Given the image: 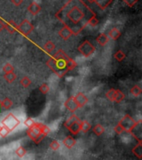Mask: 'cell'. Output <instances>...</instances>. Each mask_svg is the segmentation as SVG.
I'll return each mask as SVG.
<instances>
[{"label": "cell", "instance_id": "cell-1", "mask_svg": "<svg viewBox=\"0 0 142 160\" xmlns=\"http://www.w3.org/2000/svg\"><path fill=\"white\" fill-rule=\"evenodd\" d=\"M85 5L82 0H69L55 15L63 25L71 28L73 35H78L86 26L85 13L82 9Z\"/></svg>", "mask_w": 142, "mask_h": 160}, {"label": "cell", "instance_id": "cell-2", "mask_svg": "<svg viewBox=\"0 0 142 160\" xmlns=\"http://www.w3.org/2000/svg\"><path fill=\"white\" fill-rule=\"evenodd\" d=\"M70 57L67 56L63 49L57 50L47 61V66L59 78H63L69 72L67 68V62Z\"/></svg>", "mask_w": 142, "mask_h": 160}, {"label": "cell", "instance_id": "cell-3", "mask_svg": "<svg viewBox=\"0 0 142 160\" xmlns=\"http://www.w3.org/2000/svg\"><path fill=\"white\" fill-rule=\"evenodd\" d=\"M27 134L32 141L34 142L36 144H40L41 141H42V139L46 137L40 131L39 127L38 125V123H36L35 125H33L31 128H29L28 131H27Z\"/></svg>", "mask_w": 142, "mask_h": 160}, {"label": "cell", "instance_id": "cell-4", "mask_svg": "<svg viewBox=\"0 0 142 160\" xmlns=\"http://www.w3.org/2000/svg\"><path fill=\"white\" fill-rule=\"evenodd\" d=\"M95 50H96V48L92 45V43H90L87 40L84 41L78 47L79 53H81L82 56L86 57V58H88L92 54H93Z\"/></svg>", "mask_w": 142, "mask_h": 160}, {"label": "cell", "instance_id": "cell-5", "mask_svg": "<svg viewBox=\"0 0 142 160\" xmlns=\"http://www.w3.org/2000/svg\"><path fill=\"white\" fill-rule=\"evenodd\" d=\"M19 123H20V121L13 115V113L8 114L2 121V124L7 127L10 131H13Z\"/></svg>", "mask_w": 142, "mask_h": 160}, {"label": "cell", "instance_id": "cell-6", "mask_svg": "<svg viewBox=\"0 0 142 160\" xmlns=\"http://www.w3.org/2000/svg\"><path fill=\"white\" fill-rule=\"evenodd\" d=\"M34 27L32 24L31 23L29 22V20L24 19L22 20V22L18 25V31L23 36H29L32 32L33 31Z\"/></svg>", "mask_w": 142, "mask_h": 160}, {"label": "cell", "instance_id": "cell-7", "mask_svg": "<svg viewBox=\"0 0 142 160\" xmlns=\"http://www.w3.org/2000/svg\"><path fill=\"white\" fill-rule=\"evenodd\" d=\"M136 121L133 119L132 117H130L129 114H126L125 116L119 121L118 123H120V125L122 126V128L124 129V131L126 133H130V131L131 130L132 127L134 124L136 123Z\"/></svg>", "mask_w": 142, "mask_h": 160}, {"label": "cell", "instance_id": "cell-8", "mask_svg": "<svg viewBox=\"0 0 142 160\" xmlns=\"http://www.w3.org/2000/svg\"><path fill=\"white\" fill-rule=\"evenodd\" d=\"M130 133L136 138L137 142H142V122L141 120L136 121Z\"/></svg>", "mask_w": 142, "mask_h": 160}, {"label": "cell", "instance_id": "cell-9", "mask_svg": "<svg viewBox=\"0 0 142 160\" xmlns=\"http://www.w3.org/2000/svg\"><path fill=\"white\" fill-rule=\"evenodd\" d=\"M64 106L66 108V109L68 110L69 112L71 113H74V112H76V110L79 108V106L77 103H76V101L75 100V98H74V96L73 97H70L65 102V104H64Z\"/></svg>", "mask_w": 142, "mask_h": 160}, {"label": "cell", "instance_id": "cell-10", "mask_svg": "<svg viewBox=\"0 0 142 160\" xmlns=\"http://www.w3.org/2000/svg\"><path fill=\"white\" fill-rule=\"evenodd\" d=\"M58 34L60 36L61 38H63V40H68L73 35V32L71 30V28L69 27H67V26L64 25L63 28H61L59 32H58Z\"/></svg>", "mask_w": 142, "mask_h": 160}, {"label": "cell", "instance_id": "cell-11", "mask_svg": "<svg viewBox=\"0 0 142 160\" xmlns=\"http://www.w3.org/2000/svg\"><path fill=\"white\" fill-rule=\"evenodd\" d=\"M4 28L9 34H15L16 32H18V24L13 20L4 21Z\"/></svg>", "mask_w": 142, "mask_h": 160}, {"label": "cell", "instance_id": "cell-12", "mask_svg": "<svg viewBox=\"0 0 142 160\" xmlns=\"http://www.w3.org/2000/svg\"><path fill=\"white\" fill-rule=\"evenodd\" d=\"M74 98H75V100L76 101V103L78 104L79 108L84 107L88 102L87 97L84 94H82V93H78L76 96H74Z\"/></svg>", "mask_w": 142, "mask_h": 160}, {"label": "cell", "instance_id": "cell-13", "mask_svg": "<svg viewBox=\"0 0 142 160\" xmlns=\"http://www.w3.org/2000/svg\"><path fill=\"white\" fill-rule=\"evenodd\" d=\"M28 11L31 13L32 15H37L41 11V7L36 2H32V3L28 7Z\"/></svg>", "mask_w": 142, "mask_h": 160}, {"label": "cell", "instance_id": "cell-14", "mask_svg": "<svg viewBox=\"0 0 142 160\" xmlns=\"http://www.w3.org/2000/svg\"><path fill=\"white\" fill-rule=\"evenodd\" d=\"M80 122H81V120H77L76 122L73 123L67 128V129H68L73 134H78V133L80 132Z\"/></svg>", "mask_w": 142, "mask_h": 160}, {"label": "cell", "instance_id": "cell-15", "mask_svg": "<svg viewBox=\"0 0 142 160\" xmlns=\"http://www.w3.org/2000/svg\"><path fill=\"white\" fill-rule=\"evenodd\" d=\"M63 144L70 149L76 145V140L72 136H67L63 139Z\"/></svg>", "mask_w": 142, "mask_h": 160}, {"label": "cell", "instance_id": "cell-16", "mask_svg": "<svg viewBox=\"0 0 142 160\" xmlns=\"http://www.w3.org/2000/svg\"><path fill=\"white\" fill-rule=\"evenodd\" d=\"M112 1L113 0H95V3L101 10H105L112 3Z\"/></svg>", "mask_w": 142, "mask_h": 160}, {"label": "cell", "instance_id": "cell-17", "mask_svg": "<svg viewBox=\"0 0 142 160\" xmlns=\"http://www.w3.org/2000/svg\"><path fill=\"white\" fill-rule=\"evenodd\" d=\"M96 42L99 44V45L105 46L109 42V37L105 34H100L96 37Z\"/></svg>", "mask_w": 142, "mask_h": 160}, {"label": "cell", "instance_id": "cell-18", "mask_svg": "<svg viewBox=\"0 0 142 160\" xmlns=\"http://www.w3.org/2000/svg\"><path fill=\"white\" fill-rule=\"evenodd\" d=\"M92 129V125L91 123H89L88 121L84 120V121H81L80 122V131H82V133H88Z\"/></svg>", "mask_w": 142, "mask_h": 160}, {"label": "cell", "instance_id": "cell-19", "mask_svg": "<svg viewBox=\"0 0 142 160\" xmlns=\"http://www.w3.org/2000/svg\"><path fill=\"white\" fill-rule=\"evenodd\" d=\"M132 153L138 158H142V142H138L137 145L133 148Z\"/></svg>", "mask_w": 142, "mask_h": 160}, {"label": "cell", "instance_id": "cell-20", "mask_svg": "<svg viewBox=\"0 0 142 160\" xmlns=\"http://www.w3.org/2000/svg\"><path fill=\"white\" fill-rule=\"evenodd\" d=\"M3 79H5V81L8 84H12L13 82L15 81L16 79H17V75L16 73L13 72H8V73H5L4 75H3Z\"/></svg>", "mask_w": 142, "mask_h": 160}, {"label": "cell", "instance_id": "cell-21", "mask_svg": "<svg viewBox=\"0 0 142 160\" xmlns=\"http://www.w3.org/2000/svg\"><path fill=\"white\" fill-rule=\"evenodd\" d=\"M126 98V94L123 92L120 91V89H116V94H115V98H114V102L116 103H120L121 101H123Z\"/></svg>", "mask_w": 142, "mask_h": 160}, {"label": "cell", "instance_id": "cell-22", "mask_svg": "<svg viewBox=\"0 0 142 160\" xmlns=\"http://www.w3.org/2000/svg\"><path fill=\"white\" fill-rule=\"evenodd\" d=\"M55 48H56V45L54 44L52 41H47V43L44 44V50L47 52V53H52V51L55 49Z\"/></svg>", "mask_w": 142, "mask_h": 160}, {"label": "cell", "instance_id": "cell-23", "mask_svg": "<svg viewBox=\"0 0 142 160\" xmlns=\"http://www.w3.org/2000/svg\"><path fill=\"white\" fill-rule=\"evenodd\" d=\"M109 36L112 38L113 40H117L120 38V30L117 28H113L112 29H110V31L109 32Z\"/></svg>", "mask_w": 142, "mask_h": 160}, {"label": "cell", "instance_id": "cell-24", "mask_svg": "<svg viewBox=\"0 0 142 160\" xmlns=\"http://www.w3.org/2000/svg\"><path fill=\"white\" fill-rule=\"evenodd\" d=\"M92 131L96 136H100L105 132V128L101 124H96L92 128Z\"/></svg>", "mask_w": 142, "mask_h": 160}, {"label": "cell", "instance_id": "cell-25", "mask_svg": "<svg viewBox=\"0 0 142 160\" xmlns=\"http://www.w3.org/2000/svg\"><path fill=\"white\" fill-rule=\"evenodd\" d=\"M77 120H80L79 119L78 117L76 116V114H72V115H71V116H70L69 118H68V119L65 121V123H64V126H65L66 129H67V128H68V127H69V126L71 125L73 123L76 122V121H77Z\"/></svg>", "mask_w": 142, "mask_h": 160}, {"label": "cell", "instance_id": "cell-26", "mask_svg": "<svg viewBox=\"0 0 142 160\" xmlns=\"http://www.w3.org/2000/svg\"><path fill=\"white\" fill-rule=\"evenodd\" d=\"M13 106V101L8 98H5L3 101H1V107H3L4 109H9Z\"/></svg>", "mask_w": 142, "mask_h": 160}, {"label": "cell", "instance_id": "cell-27", "mask_svg": "<svg viewBox=\"0 0 142 160\" xmlns=\"http://www.w3.org/2000/svg\"><path fill=\"white\" fill-rule=\"evenodd\" d=\"M99 23L97 18L96 17V14H92V17L86 21V25L91 26V27H96Z\"/></svg>", "mask_w": 142, "mask_h": 160}, {"label": "cell", "instance_id": "cell-28", "mask_svg": "<svg viewBox=\"0 0 142 160\" xmlns=\"http://www.w3.org/2000/svg\"><path fill=\"white\" fill-rule=\"evenodd\" d=\"M130 92V94H132L134 97H138V96H140L141 94L142 89L138 85H135V86H133L131 88Z\"/></svg>", "mask_w": 142, "mask_h": 160}, {"label": "cell", "instance_id": "cell-29", "mask_svg": "<svg viewBox=\"0 0 142 160\" xmlns=\"http://www.w3.org/2000/svg\"><path fill=\"white\" fill-rule=\"evenodd\" d=\"M38 125L39 127V129H40V131L42 134H44L45 136H47V134H49L51 132V129H49V127H47V125H45V124H42V123H38Z\"/></svg>", "mask_w": 142, "mask_h": 160}, {"label": "cell", "instance_id": "cell-30", "mask_svg": "<svg viewBox=\"0 0 142 160\" xmlns=\"http://www.w3.org/2000/svg\"><path fill=\"white\" fill-rule=\"evenodd\" d=\"M114 58L118 62H121L126 58V54H125V53L122 50H118L117 53L114 54Z\"/></svg>", "mask_w": 142, "mask_h": 160}, {"label": "cell", "instance_id": "cell-31", "mask_svg": "<svg viewBox=\"0 0 142 160\" xmlns=\"http://www.w3.org/2000/svg\"><path fill=\"white\" fill-rule=\"evenodd\" d=\"M20 84H21V85H22L23 88H28V87H29L31 85L32 81L28 76H25V77H23L20 80Z\"/></svg>", "mask_w": 142, "mask_h": 160}, {"label": "cell", "instance_id": "cell-32", "mask_svg": "<svg viewBox=\"0 0 142 160\" xmlns=\"http://www.w3.org/2000/svg\"><path fill=\"white\" fill-rule=\"evenodd\" d=\"M115 94H116V89H115V88H110V89H109V90L106 92V96L107 98V99H109L110 102H114Z\"/></svg>", "mask_w": 142, "mask_h": 160}, {"label": "cell", "instance_id": "cell-33", "mask_svg": "<svg viewBox=\"0 0 142 160\" xmlns=\"http://www.w3.org/2000/svg\"><path fill=\"white\" fill-rule=\"evenodd\" d=\"M11 132L9 129H8L7 127H5L4 125L1 126V129H0V136L3 137V138H5L9 134V133Z\"/></svg>", "mask_w": 142, "mask_h": 160}, {"label": "cell", "instance_id": "cell-34", "mask_svg": "<svg viewBox=\"0 0 142 160\" xmlns=\"http://www.w3.org/2000/svg\"><path fill=\"white\" fill-rule=\"evenodd\" d=\"M15 153L19 158H22L23 156H25L27 151H26V149L24 148H22V146H20V147H19L17 149H16Z\"/></svg>", "mask_w": 142, "mask_h": 160}, {"label": "cell", "instance_id": "cell-35", "mask_svg": "<svg viewBox=\"0 0 142 160\" xmlns=\"http://www.w3.org/2000/svg\"><path fill=\"white\" fill-rule=\"evenodd\" d=\"M76 65H77V64H76V61L70 58L69 60H68V62H67V68H68L69 72L70 71H72V70H73L74 69H76Z\"/></svg>", "mask_w": 142, "mask_h": 160}, {"label": "cell", "instance_id": "cell-36", "mask_svg": "<svg viewBox=\"0 0 142 160\" xmlns=\"http://www.w3.org/2000/svg\"><path fill=\"white\" fill-rule=\"evenodd\" d=\"M3 71L4 73H8V72H13L14 71V68L13 66L9 63H7L4 64V66L3 67Z\"/></svg>", "mask_w": 142, "mask_h": 160}, {"label": "cell", "instance_id": "cell-37", "mask_svg": "<svg viewBox=\"0 0 142 160\" xmlns=\"http://www.w3.org/2000/svg\"><path fill=\"white\" fill-rule=\"evenodd\" d=\"M49 90H50V88H49V86L47 84H42L39 87V91L41 92L42 94H47L49 92Z\"/></svg>", "mask_w": 142, "mask_h": 160}, {"label": "cell", "instance_id": "cell-38", "mask_svg": "<svg viewBox=\"0 0 142 160\" xmlns=\"http://www.w3.org/2000/svg\"><path fill=\"white\" fill-rule=\"evenodd\" d=\"M50 148L54 151H57L59 149V148H60V144L58 143V141L57 140H52V141L51 142L50 144Z\"/></svg>", "mask_w": 142, "mask_h": 160}, {"label": "cell", "instance_id": "cell-39", "mask_svg": "<svg viewBox=\"0 0 142 160\" xmlns=\"http://www.w3.org/2000/svg\"><path fill=\"white\" fill-rule=\"evenodd\" d=\"M122 1L126 3V5H128V6L130 7V8H132V7H134L136 5V3H138L139 0H122Z\"/></svg>", "mask_w": 142, "mask_h": 160}, {"label": "cell", "instance_id": "cell-40", "mask_svg": "<svg viewBox=\"0 0 142 160\" xmlns=\"http://www.w3.org/2000/svg\"><path fill=\"white\" fill-rule=\"evenodd\" d=\"M35 123H36V122H35L34 120L32 119H30V118L27 119L24 121V124H25L28 128H31V127H32L33 125H35Z\"/></svg>", "mask_w": 142, "mask_h": 160}, {"label": "cell", "instance_id": "cell-41", "mask_svg": "<svg viewBox=\"0 0 142 160\" xmlns=\"http://www.w3.org/2000/svg\"><path fill=\"white\" fill-rule=\"evenodd\" d=\"M114 131L117 133V134H121L122 133L125 132V131H124V129L122 128V126L120 125V123H118V124L114 128Z\"/></svg>", "mask_w": 142, "mask_h": 160}, {"label": "cell", "instance_id": "cell-42", "mask_svg": "<svg viewBox=\"0 0 142 160\" xmlns=\"http://www.w3.org/2000/svg\"><path fill=\"white\" fill-rule=\"evenodd\" d=\"M11 2L15 5V6H20L23 2V0H11Z\"/></svg>", "mask_w": 142, "mask_h": 160}, {"label": "cell", "instance_id": "cell-43", "mask_svg": "<svg viewBox=\"0 0 142 160\" xmlns=\"http://www.w3.org/2000/svg\"><path fill=\"white\" fill-rule=\"evenodd\" d=\"M4 29V20L0 19V33Z\"/></svg>", "mask_w": 142, "mask_h": 160}, {"label": "cell", "instance_id": "cell-44", "mask_svg": "<svg viewBox=\"0 0 142 160\" xmlns=\"http://www.w3.org/2000/svg\"><path fill=\"white\" fill-rule=\"evenodd\" d=\"M86 1H88L90 3H95V0H86Z\"/></svg>", "mask_w": 142, "mask_h": 160}, {"label": "cell", "instance_id": "cell-45", "mask_svg": "<svg viewBox=\"0 0 142 160\" xmlns=\"http://www.w3.org/2000/svg\"><path fill=\"white\" fill-rule=\"evenodd\" d=\"M0 129H1V126H0Z\"/></svg>", "mask_w": 142, "mask_h": 160}]
</instances>
